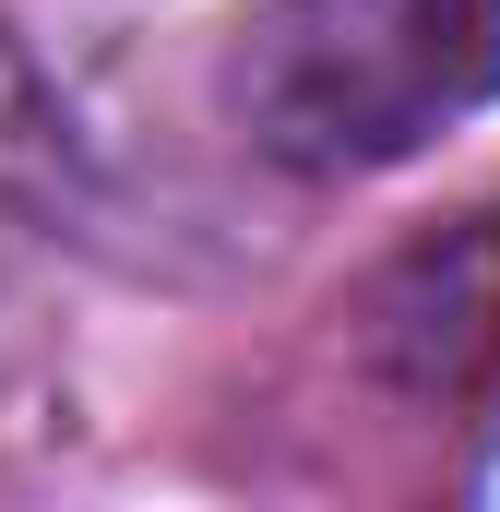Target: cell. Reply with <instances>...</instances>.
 <instances>
[{"label":"cell","instance_id":"cell-1","mask_svg":"<svg viewBox=\"0 0 500 512\" xmlns=\"http://www.w3.org/2000/svg\"><path fill=\"white\" fill-rule=\"evenodd\" d=\"M215 84L250 155L370 179L500 96V0H250Z\"/></svg>","mask_w":500,"mask_h":512},{"label":"cell","instance_id":"cell-2","mask_svg":"<svg viewBox=\"0 0 500 512\" xmlns=\"http://www.w3.org/2000/svg\"><path fill=\"white\" fill-rule=\"evenodd\" d=\"M346 322H358V358H370L381 393H405L429 417L500 405V203L405 239L358 286Z\"/></svg>","mask_w":500,"mask_h":512}]
</instances>
